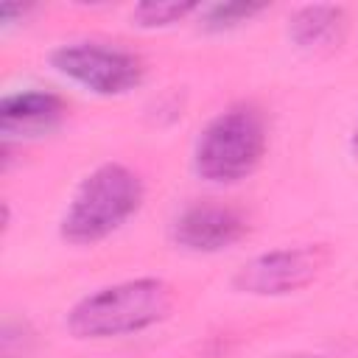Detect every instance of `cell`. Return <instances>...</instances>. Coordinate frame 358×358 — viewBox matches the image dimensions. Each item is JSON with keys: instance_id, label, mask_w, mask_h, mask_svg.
<instances>
[{"instance_id": "ba28073f", "label": "cell", "mask_w": 358, "mask_h": 358, "mask_svg": "<svg viewBox=\"0 0 358 358\" xmlns=\"http://www.w3.org/2000/svg\"><path fill=\"white\" fill-rule=\"evenodd\" d=\"M347 34V11L333 3H308L288 17V39L299 50L336 48Z\"/></svg>"}, {"instance_id": "8fae6325", "label": "cell", "mask_w": 358, "mask_h": 358, "mask_svg": "<svg viewBox=\"0 0 358 358\" xmlns=\"http://www.w3.org/2000/svg\"><path fill=\"white\" fill-rule=\"evenodd\" d=\"M31 11H34V6H25V3H0V25L8 28L17 20H25Z\"/></svg>"}, {"instance_id": "8992f818", "label": "cell", "mask_w": 358, "mask_h": 358, "mask_svg": "<svg viewBox=\"0 0 358 358\" xmlns=\"http://www.w3.org/2000/svg\"><path fill=\"white\" fill-rule=\"evenodd\" d=\"M249 221L238 207L218 201H196L179 210L168 227L171 243L190 255H218L241 243Z\"/></svg>"}, {"instance_id": "277c9868", "label": "cell", "mask_w": 358, "mask_h": 358, "mask_svg": "<svg viewBox=\"0 0 358 358\" xmlns=\"http://www.w3.org/2000/svg\"><path fill=\"white\" fill-rule=\"evenodd\" d=\"M48 64L64 81L98 98L129 95L145 78V64L134 50L92 39L56 45L48 53Z\"/></svg>"}, {"instance_id": "9c48e42d", "label": "cell", "mask_w": 358, "mask_h": 358, "mask_svg": "<svg viewBox=\"0 0 358 358\" xmlns=\"http://www.w3.org/2000/svg\"><path fill=\"white\" fill-rule=\"evenodd\" d=\"M201 3L193 0H143L129 11V20L134 28L143 31H162L185 22L187 17L199 14Z\"/></svg>"}, {"instance_id": "4fadbf2b", "label": "cell", "mask_w": 358, "mask_h": 358, "mask_svg": "<svg viewBox=\"0 0 358 358\" xmlns=\"http://www.w3.org/2000/svg\"><path fill=\"white\" fill-rule=\"evenodd\" d=\"M285 358H324V355H313V352H294V355H285Z\"/></svg>"}, {"instance_id": "52a82bcc", "label": "cell", "mask_w": 358, "mask_h": 358, "mask_svg": "<svg viewBox=\"0 0 358 358\" xmlns=\"http://www.w3.org/2000/svg\"><path fill=\"white\" fill-rule=\"evenodd\" d=\"M67 106L62 95L50 90H20L8 92L0 101V131L3 140L11 137H36L56 129L64 117Z\"/></svg>"}, {"instance_id": "3957f363", "label": "cell", "mask_w": 358, "mask_h": 358, "mask_svg": "<svg viewBox=\"0 0 358 358\" xmlns=\"http://www.w3.org/2000/svg\"><path fill=\"white\" fill-rule=\"evenodd\" d=\"M266 148L268 129L263 112L252 103H232L201 126L190 165L207 185H238L260 168Z\"/></svg>"}, {"instance_id": "30bf717a", "label": "cell", "mask_w": 358, "mask_h": 358, "mask_svg": "<svg viewBox=\"0 0 358 358\" xmlns=\"http://www.w3.org/2000/svg\"><path fill=\"white\" fill-rule=\"evenodd\" d=\"M268 6L266 3H238V0H227V3H207L199 8V25L207 34H224L232 28H241L243 22L255 20L257 14H263Z\"/></svg>"}, {"instance_id": "7c38bea8", "label": "cell", "mask_w": 358, "mask_h": 358, "mask_svg": "<svg viewBox=\"0 0 358 358\" xmlns=\"http://www.w3.org/2000/svg\"><path fill=\"white\" fill-rule=\"evenodd\" d=\"M350 154H352V159L358 162V123L352 126V134H350Z\"/></svg>"}, {"instance_id": "7a4b0ae2", "label": "cell", "mask_w": 358, "mask_h": 358, "mask_svg": "<svg viewBox=\"0 0 358 358\" xmlns=\"http://www.w3.org/2000/svg\"><path fill=\"white\" fill-rule=\"evenodd\" d=\"M143 199L145 185L134 168L123 162H103L73 190L59 218V235L73 246L101 243L137 215Z\"/></svg>"}, {"instance_id": "5b68a950", "label": "cell", "mask_w": 358, "mask_h": 358, "mask_svg": "<svg viewBox=\"0 0 358 358\" xmlns=\"http://www.w3.org/2000/svg\"><path fill=\"white\" fill-rule=\"evenodd\" d=\"M330 249L324 243H296L260 252L249 257L235 274L232 288L246 296H288L313 285L330 266Z\"/></svg>"}, {"instance_id": "6da1fadb", "label": "cell", "mask_w": 358, "mask_h": 358, "mask_svg": "<svg viewBox=\"0 0 358 358\" xmlns=\"http://www.w3.org/2000/svg\"><path fill=\"white\" fill-rule=\"evenodd\" d=\"M176 294L171 282L159 277H131L112 285H101L67 310V333L81 341H106L137 336L171 316Z\"/></svg>"}]
</instances>
